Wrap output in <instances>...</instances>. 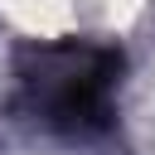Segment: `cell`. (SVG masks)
<instances>
[{
  "label": "cell",
  "instance_id": "obj_1",
  "mask_svg": "<svg viewBox=\"0 0 155 155\" xmlns=\"http://www.w3.org/2000/svg\"><path fill=\"white\" fill-rule=\"evenodd\" d=\"M121 58L102 44H48L24 68L29 107L58 131H87L107 116Z\"/></svg>",
  "mask_w": 155,
  "mask_h": 155
}]
</instances>
